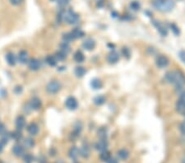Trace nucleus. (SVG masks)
Segmentation results:
<instances>
[{"label": "nucleus", "instance_id": "1", "mask_svg": "<svg viewBox=\"0 0 185 163\" xmlns=\"http://www.w3.org/2000/svg\"><path fill=\"white\" fill-rule=\"evenodd\" d=\"M165 78L177 88H182L185 84V76L180 71H170L166 74Z\"/></svg>", "mask_w": 185, "mask_h": 163}, {"label": "nucleus", "instance_id": "2", "mask_svg": "<svg viewBox=\"0 0 185 163\" xmlns=\"http://www.w3.org/2000/svg\"><path fill=\"white\" fill-rule=\"evenodd\" d=\"M59 16L60 17V20L64 21L69 25L76 24L79 21L78 14L72 10H66V11L61 12Z\"/></svg>", "mask_w": 185, "mask_h": 163}, {"label": "nucleus", "instance_id": "3", "mask_svg": "<svg viewBox=\"0 0 185 163\" xmlns=\"http://www.w3.org/2000/svg\"><path fill=\"white\" fill-rule=\"evenodd\" d=\"M61 89V83L59 81H51L46 86L47 92L51 94H55L57 93L59 90Z\"/></svg>", "mask_w": 185, "mask_h": 163}, {"label": "nucleus", "instance_id": "4", "mask_svg": "<svg viewBox=\"0 0 185 163\" xmlns=\"http://www.w3.org/2000/svg\"><path fill=\"white\" fill-rule=\"evenodd\" d=\"M169 59L165 55H159L155 59V64L158 68H164L169 65Z\"/></svg>", "mask_w": 185, "mask_h": 163}, {"label": "nucleus", "instance_id": "5", "mask_svg": "<svg viewBox=\"0 0 185 163\" xmlns=\"http://www.w3.org/2000/svg\"><path fill=\"white\" fill-rule=\"evenodd\" d=\"M65 106L66 107L70 110H75L77 106H78V103L76 99L73 96H69L66 99L65 101Z\"/></svg>", "mask_w": 185, "mask_h": 163}, {"label": "nucleus", "instance_id": "6", "mask_svg": "<svg viewBox=\"0 0 185 163\" xmlns=\"http://www.w3.org/2000/svg\"><path fill=\"white\" fill-rule=\"evenodd\" d=\"M28 66H29V68L30 70L32 71H37L41 68V62L38 59L36 58H33V59H30L29 61H28Z\"/></svg>", "mask_w": 185, "mask_h": 163}, {"label": "nucleus", "instance_id": "7", "mask_svg": "<svg viewBox=\"0 0 185 163\" xmlns=\"http://www.w3.org/2000/svg\"><path fill=\"white\" fill-rule=\"evenodd\" d=\"M108 146H109V143H108V141H107L106 139H101L100 141H98L95 143V147L97 151L101 152L107 150Z\"/></svg>", "mask_w": 185, "mask_h": 163}, {"label": "nucleus", "instance_id": "8", "mask_svg": "<svg viewBox=\"0 0 185 163\" xmlns=\"http://www.w3.org/2000/svg\"><path fill=\"white\" fill-rule=\"evenodd\" d=\"M82 47L84 48L86 50H92L95 47V41L92 38H87L86 39L83 43H82Z\"/></svg>", "mask_w": 185, "mask_h": 163}, {"label": "nucleus", "instance_id": "9", "mask_svg": "<svg viewBox=\"0 0 185 163\" xmlns=\"http://www.w3.org/2000/svg\"><path fill=\"white\" fill-rule=\"evenodd\" d=\"M119 60V54L117 51H111L107 55V61L111 64L116 63Z\"/></svg>", "mask_w": 185, "mask_h": 163}, {"label": "nucleus", "instance_id": "10", "mask_svg": "<svg viewBox=\"0 0 185 163\" xmlns=\"http://www.w3.org/2000/svg\"><path fill=\"white\" fill-rule=\"evenodd\" d=\"M174 7V0H165L164 2L163 5L161 6V8H160V10L163 12H169L172 10Z\"/></svg>", "mask_w": 185, "mask_h": 163}, {"label": "nucleus", "instance_id": "11", "mask_svg": "<svg viewBox=\"0 0 185 163\" xmlns=\"http://www.w3.org/2000/svg\"><path fill=\"white\" fill-rule=\"evenodd\" d=\"M42 106V102L38 97H33L30 101V108L34 110H40Z\"/></svg>", "mask_w": 185, "mask_h": 163}, {"label": "nucleus", "instance_id": "12", "mask_svg": "<svg viewBox=\"0 0 185 163\" xmlns=\"http://www.w3.org/2000/svg\"><path fill=\"white\" fill-rule=\"evenodd\" d=\"M17 60L22 64H25V63H28V61H29V55H28L27 52L26 51V50H21L18 53Z\"/></svg>", "mask_w": 185, "mask_h": 163}, {"label": "nucleus", "instance_id": "13", "mask_svg": "<svg viewBox=\"0 0 185 163\" xmlns=\"http://www.w3.org/2000/svg\"><path fill=\"white\" fill-rule=\"evenodd\" d=\"M153 24L156 27V29H157V31H159V33H160L162 36H166V35H167L168 31H167V29L165 27L164 25H162L159 22H156V21H154Z\"/></svg>", "mask_w": 185, "mask_h": 163}, {"label": "nucleus", "instance_id": "14", "mask_svg": "<svg viewBox=\"0 0 185 163\" xmlns=\"http://www.w3.org/2000/svg\"><path fill=\"white\" fill-rule=\"evenodd\" d=\"M27 131L30 135H36L39 133L38 125L35 122L30 123L27 126Z\"/></svg>", "mask_w": 185, "mask_h": 163}, {"label": "nucleus", "instance_id": "15", "mask_svg": "<svg viewBox=\"0 0 185 163\" xmlns=\"http://www.w3.org/2000/svg\"><path fill=\"white\" fill-rule=\"evenodd\" d=\"M79 152H80V156H81V157H82L83 158H88L91 153V150L89 145L84 144V145L79 149Z\"/></svg>", "mask_w": 185, "mask_h": 163}, {"label": "nucleus", "instance_id": "16", "mask_svg": "<svg viewBox=\"0 0 185 163\" xmlns=\"http://www.w3.org/2000/svg\"><path fill=\"white\" fill-rule=\"evenodd\" d=\"M12 152H13V154L16 157H21L24 154V147H22V145H20V144H16V145H14L13 147H12Z\"/></svg>", "mask_w": 185, "mask_h": 163}, {"label": "nucleus", "instance_id": "17", "mask_svg": "<svg viewBox=\"0 0 185 163\" xmlns=\"http://www.w3.org/2000/svg\"><path fill=\"white\" fill-rule=\"evenodd\" d=\"M6 61L8 63L9 65L13 66L16 64V55L12 53V52H9L8 54H6L5 56Z\"/></svg>", "mask_w": 185, "mask_h": 163}, {"label": "nucleus", "instance_id": "18", "mask_svg": "<svg viewBox=\"0 0 185 163\" xmlns=\"http://www.w3.org/2000/svg\"><path fill=\"white\" fill-rule=\"evenodd\" d=\"M26 126V119L24 116L22 115H19L16 117V127L17 129L22 130V129Z\"/></svg>", "mask_w": 185, "mask_h": 163}, {"label": "nucleus", "instance_id": "19", "mask_svg": "<svg viewBox=\"0 0 185 163\" xmlns=\"http://www.w3.org/2000/svg\"><path fill=\"white\" fill-rule=\"evenodd\" d=\"M79 156H80V152H79V149L76 147H72L68 151V157L73 160L77 159Z\"/></svg>", "mask_w": 185, "mask_h": 163}, {"label": "nucleus", "instance_id": "20", "mask_svg": "<svg viewBox=\"0 0 185 163\" xmlns=\"http://www.w3.org/2000/svg\"><path fill=\"white\" fill-rule=\"evenodd\" d=\"M71 35L73 36V38L74 39H80L82 38L84 36V31L82 30V29H80V28H74L73 30L72 31Z\"/></svg>", "mask_w": 185, "mask_h": 163}, {"label": "nucleus", "instance_id": "21", "mask_svg": "<svg viewBox=\"0 0 185 163\" xmlns=\"http://www.w3.org/2000/svg\"><path fill=\"white\" fill-rule=\"evenodd\" d=\"M117 156L120 160H127L129 157V152L125 148H122V149H119L118 151Z\"/></svg>", "mask_w": 185, "mask_h": 163}, {"label": "nucleus", "instance_id": "22", "mask_svg": "<svg viewBox=\"0 0 185 163\" xmlns=\"http://www.w3.org/2000/svg\"><path fill=\"white\" fill-rule=\"evenodd\" d=\"M91 86L93 89L98 90L101 89V87H103V83L99 78H94L91 82Z\"/></svg>", "mask_w": 185, "mask_h": 163}, {"label": "nucleus", "instance_id": "23", "mask_svg": "<svg viewBox=\"0 0 185 163\" xmlns=\"http://www.w3.org/2000/svg\"><path fill=\"white\" fill-rule=\"evenodd\" d=\"M73 59L76 63H82L85 60L84 54H83L81 50H76V51L74 53Z\"/></svg>", "mask_w": 185, "mask_h": 163}, {"label": "nucleus", "instance_id": "24", "mask_svg": "<svg viewBox=\"0 0 185 163\" xmlns=\"http://www.w3.org/2000/svg\"><path fill=\"white\" fill-rule=\"evenodd\" d=\"M87 73V70H86V68L84 67H82V66H78V67H76L75 68V70H74V74L76 75L77 78H82V77L84 76L85 74Z\"/></svg>", "mask_w": 185, "mask_h": 163}, {"label": "nucleus", "instance_id": "25", "mask_svg": "<svg viewBox=\"0 0 185 163\" xmlns=\"http://www.w3.org/2000/svg\"><path fill=\"white\" fill-rule=\"evenodd\" d=\"M111 158V155H110V152L109 151H104V152H101V155H100V159H101L102 161L104 162H107Z\"/></svg>", "mask_w": 185, "mask_h": 163}, {"label": "nucleus", "instance_id": "26", "mask_svg": "<svg viewBox=\"0 0 185 163\" xmlns=\"http://www.w3.org/2000/svg\"><path fill=\"white\" fill-rule=\"evenodd\" d=\"M45 62L49 64V66L51 67H55L56 64H57V60L55 56L53 55H48L46 58H45Z\"/></svg>", "mask_w": 185, "mask_h": 163}, {"label": "nucleus", "instance_id": "27", "mask_svg": "<svg viewBox=\"0 0 185 163\" xmlns=\"http://www.w3.org/2000/svg\"><path fill=\"white\" fill-rule=\"evenodd\" d=\"M175 108H176V110L180 114H185V104L182 101H177V103L175 105Z\"/></svg>", "mask_w": 185, "mask_h": 163}, {"label": "nucleus", "instance_id": "28", "mask_svg": "<svg viewBox=\"0 0 185 163\" xmlns=\"http://www.w3.org/2000/svg\"><path fill=\"white\" fill-rule=\"evenodd\" d=\"M59 48H60V51L65 53L66 54H68L69 52H70V46L69 45L67 42H62V43L59 45Z\"/></svg>", "mask_w": 185, "mask_h": 163}, {"label": "nucleus", "instance_id": "29", "mask_svg": "<svg viewBox=\"0 0 185 163\" xmlns=\"http://www.w3.org/2000/svg\"><path fill=\"white\" fill-rule=\"evenodd\" d=\"M23 143H24V146L26 147H28V148H31V147H34L35 145V141L34 139L28 137V138H26L23 141Z\"/></svg>", "mask_w": 185, "mask_h": 163}, {"label": "nucleus", "instance_id": "30", "mask_svg": "<svg viewBox=\"0 0 185 163\" xmlns=\"http://www.w3.org/2000/svg\"><path fill=\"white\" fill-rule=\"evenodd\" d=\"M105 101V97L102 95H99L94 98V103L95 105H98V106H101V105L104 104Z\"/></svg>", "mask_w": 185, "mask_h": 163}, {"label": "nucleus", "instance_id": "31", "mask_svg": "<svg viewBox=\"0 0 185 163\" xmlns=\"http://www.w3.org/2000/svg\"><path fill=\"white\" fill-rule=\"evenodd\" d=\"M97 135H98V137L101 139H106V137H107L106 129L104 128V127L100 129L97 131Z\"/></svg>", "mask_w": 185, "mask_h": 163}, {"label": "nucleus", "instance_id": "32", "mask_svg": "<svg viewBox=\"0 0 185 163\" xmlns=\"http://www.w3.org/2000/svg\"><path fill=\"white\" fill-rule=\"evenodd\" d=\"M11 137L13 139H15L16 141H18V140H20V139H22V132H21V130L17 129V130L14 131L13 133H11Z\"/></svg>", "mask_w": 185, "mask_h": 163}, {"label": "nucleus", "instance_id": "33", "mask_svg": "<svg viewBox=\"0 0 185 163\" xmlns=\"http://www.w3.org/2000/svg\"><path fill=\"white\" fill-rule=\"evenodd\" d=\"M55 57L56 58V60H59V61H63V60H64L67 58V54H65V53H63V52L62 51H58L56 54H55Z\"/></svg>", "mask_w": 185, "mask_h": 163}, {"label": "nucleus", "instance_id": "34", "mask_svg": "<svg viewBox=\"0 0 185 163\" xmlns=\"http://www.w3.org/2000/svg\"><path fill=\"white\" fill-rule=\"evenodd\" d=\"M23 160H24L25 162L31 163L34 161L35 158L33 157L32 154H30V153H27V154H25V155L23 156Z\"/></svg>", "mask_w": 185, "mask_h": 163}, {"label": "nucleus", "instance_id": "35", "mask_svg": "<svg viewBox=\"0 0 185 163\" xmlns=\"http://www.w3.org/2000/svg\"><path fill=\"white\" fill-rule=\"evenodd\" d=\"M10 138H11V134L8 133H6L5 132V133L2 134V139L0 140V142L4 145V144L8 143V142L9 141Z\"/></svg>", "mask_w": 185, "mask_h": 163}, {"label": "nucleus", "instance_id": "36", "mask_svg": "<svg viewBox=\"0 0 185 163\" xmlns=\"http://www.w3.org/2000/svg\"><path fill=\"white\" fill-rule=\"evenodd\" d=\"M165 1V0H153L152 4L155 8H157V9L160 10V8H161V6L163 5Z\"/></svg>", "mask_w": 185, "mask_h": 163}, {"label": "nucleus", "instance_id": "37", "mask_svg": "<svg viewBox=\"0 0 185 163\" xmlns=\"http://www.w3.org/2000/svg\"><path fill=\"white\" fill-rule=\"evenodd\" d=\"M63 41L64 42H67V43H69V42H71L73 38V36H72L71 33H66V34H63Z\"/></svg>", "mask_w": 185, "mask_h": 163}, {"label": "nucleus", "instance_id": "38", "mask_svg": "<svg viewBox=\"0 0 185 163\" xmlns=\"http://www.w3.org/2000/svg\"><path fill=\"white\" fill-rule=\"evenodd\" d=\"M140 3L138 2H137V1H133V2H132L130 3V8L133 10V11H138L139 9H140Z\"/></svg>", "mask_w": 185, "mask_h": 163}, {"label": "nucleus", "instance_id": "39", "mask_svg": "<svg viewBox=\"0 0 185 163\" xmlns=\"http://www.w3.org/2000/svg\"><path fill=\"white\" fill-rule=\"evenodd\" d=\"M170 28H171V30L172 31L174 32V35H180V29H179V27L176 26L175 24H171L170 25Z\"/></svg>", "mask_w": 185, "mask_h": 163}, {"label": "nucleus", "instance_id": "40", "mask_svg": "<svg viewBox=\"0 0 185 163\" xmlns=\"http://www.w3.org/2000/svg\"><path fill=\"white\" fill-rule=\"evenodd\" d=\"M58 5L61 8H64L69 3V0H59L57 2Z\"/></svg>", "mask_w": 185, "mask_h": 163}, {"label": "nucleus", "instance_id": "41", "mask_svg": "<svg viewBox=\"0 0 185 163\" xmlns=\"http://www.w3.org/2000/svg\"><path fill=\"white\" fill-rule=\"evenodd\" d=\"M122 53L123 54V56L124 57H130V50L128 49V48H126V47H123L122 49Z\"/></svg>", "mask_w": 185, "mask_h": 163}, {"label": "nucleus", "instance_id": "42", "mask_svg": "<svg viewBox=\"0 0 185 163\" xmlns=\"http://www.w3.org/2000/svg\"><path fill=\"white\" fill-rule=\"evenodd\" d=\"M9 1H10L11 4H12L14 6L20 5L23 2V0H9Z\"/></svg>", "mask_w": 185, "mask_h": 163}, {"label": "nucleus", "instance_id": "43", "mask_svg": "<svg viewBox=\"0 0 185 163\" xmlns=\"http://www.w3.org/2000/svg\"><path fill=\"white\" fill-rule=\"evenodd\" d=\"M5 125H3V123H0V135H2L3 133H5Z\"/></svg>", "mask_w": 185, "mask_h": 163}, {"label": "nucleus", "instance_id": "44", "mask_svg": "<svg viewBox=\"0 0 185 163\" xmlns=\"http://www.w3.org/2000/svg\"><path fill=\"white\" fill-rule=\"evenodd\" d=\"M180 131H181V133L185 135V121H183V122L180 125Z\"/></svg>", "mask_w": 185, "mask_h": 163}, {"label": "nucleus", "instance_id": "45", "mask_svg": "<svg viewBox=\"0 0 185 163\" xmlns=\"http://www.w3.org/2000/svg\"><path fill=\"white\" fill-rule=\"evenodd\" d=\"M180 57L183 62L185 63V51L184 50H183V51L180 52Z\"/></svg>", "mask_w": 185, "mask_h": 163}, {"label": "nucleus", "instance_id": "46", "mask_svg": "<svg viewBox=\"0 0 185 163\" xmlns=\"http://www.w3.org/2000/svg\"><path fill=\"white\" fill-rule=\"evenodd\" d=\"M179 101H182V102H183V103L185 104V92H183L180 94V100H179Z\"/></svg>", "mask_w": 185, "mask_h": 163}, {"label": "nucleus", "instance_id": "47", "mask_svg": "<svg viewBox=\"0 0 185 163\" xmlns=\"http://www.w3.org/2000/svg\"><path fill=\"white\" fill-rule=\"evenodd\" d=\"M107 163H119V162H118V160L116 158H111L109 161H107Z\"/></svg>", "mask_w": 185, "mask_h": 163}, {"label": "nucleus", "instance_id": "48", "mask_svg": "<svg viewBox=\"0 0 185 163\" xmlns=\"http://www.w3.org/2000/svg\"><path fill=\"white\" fill-rule=\"evenodd\" d=\"M3 144L0 142V153L3 152Z\"/></svg>", "mask_w": 185, "mask_h": 163}, {"label": "nucleus", "instance_id": "49", "mask_svg": "<svg viewBox=\"0 0 185 163\" xmlns=\"http://www.w3.org/2000/svg\"><path fill=\"white\" fill-rule=\"evenodd\" d=\"M55 163H65V161L63 160H57Z\"/></svg>", "mask_w": 185, "mask_h": 163}, {"label": "nucleus", "instance_id": "50", "mask_svg": "<svg viewBox=\"0 0 185 163\" xmlns=\"http://www.w3.org/2000/svg\"><path fill=\"white\" fill-rule=\"evenodd\" d=\"M181 163H185V156L182 159V161H181Z\"/></svg>", "mask_w": 185, "mask_h": 163}, {"label": "nucleus", "instance_id": "51", "mask_svg": "<svg viewBox=\"0 0 185 163\" xmlns=\"http://www.w3.org/2000/svg\"><path fill=\"white\" fill-rule=\"evenodd\" d=\"M51 1H55V2H58L59 0H51Z\"/></svg>", "mask_w": 185, "mask_h": 163}, {"label": "nucleus", "instance_id": "52", "mask_svg": "<svg viewBox=\"0 0 185 163\" xmlns=\"http://www.w3.org/2000/svg\"><path fill=\"white\" fill-rule=\"evenodd\" d=\"M0 163H3V161H2V160H0Z\"/></svg>", "mask_w": 185, "mask_h": 163}, {"label": "nucleus", "instance_id": "53", "mask_svg": "<svg viewBox=\"0 0 185 163\" xmlns=\"http://www.w3.org/2000/svg\"><path fill=\"white\" fill-rule=\"evenodd\" d=\"M74 163H79V162H74Z\"/></svg>", "mask_w": 185, "mask_h": 163}, {"label": "nucleus", "instance_id": "54", "mask_svg": "<svg viewBox=\"0 0 185 163\" xmlns=\"http://www.w3.org/2000/svg\"><path fill=\"white\" fill-rule=\"evenodd\" d=\"M184 116H185V114H184Z\"/></svg>", "mask_w": 185, "mask_h": 163}]
</instances>
